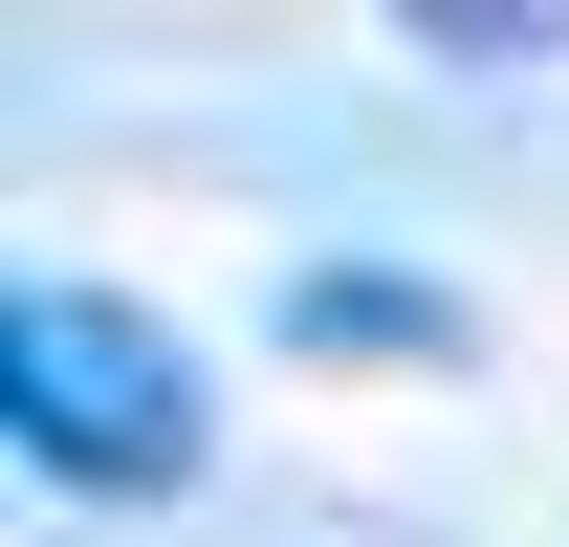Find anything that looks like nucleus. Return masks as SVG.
Listing matches in <instances>:
<instances>
[{
    "mask_svg": "<svg viewBox=\"0 0 569 547\" xmlns=\"http://www.w3.org/2000/svg\"><path fill=\"white\" fill-rule=\"evenodd\" d=\"M0 438L67 504H176L219 460V372L110 285H0Z\"/></svg>",
    "mask_w": 569,
    "mask_h": 547,
    "instance_id": "1",
    "label": "nucleus"
},
{
    "mask_svg": "<svg viewBox=\"0 0 569 547\" xmlns=\"http://www.w3.org/2000/svg\"><path fill=\"white\" fill-rule=\"evenodd\" d=\"M284 350H307V372H460V285H417V263H307V285H284Z\"/></svg>",
    "mask_w": 569,
    "mask_h": 547,
    "instance_id": "2",
    "label": "nucleus"
}]
</instances>
